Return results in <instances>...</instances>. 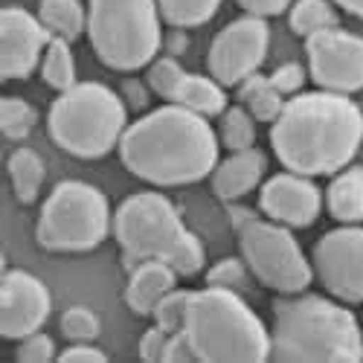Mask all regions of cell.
Listing matches in <instances>:
<instances>
[{
  "label": "cell",
  "instance_id": "6da1fadb",
  "mask_svg": "<svg viewBox=\"0 0 363 363\" xmlns=\"http://www.w3.org/2000/svg\"><path fill=\"white\" fill-rule=\"evenodd\" d=\"M218 145L221 140L206 116L166 102L125 128L119 160L145 184L189 186L216 172Z\"/></svg>",
  "mask_w": 363,
  "mask_h": 363
},
{
  "label": "cell",
  "instance_id": "7a4b0ae2",
  "mask_svg": "<svg viewBox=\"0 0 363 363\" xmlns=\"http://www.w3.org/2000/svg\"><path fill=\"white\" fill-rule=\"evenodd\" d=\"M363 143V111L343 94H296L270 123V145L288 172L320 177L346 169Z\"/></svg>",
  "mask_w": 363,
  "mask_h": 363
},
{
  "label": "cell",
  "instance_id": "3957f363",
  "mask_svg": "<svg viewBox=\"0 0 363 363\" xmlns=\"http://www.w3.org/2000/svg\"><path fill=\"white\" fill-rule=\"evenodd\" d=\"M270 360L354 363L363 360V325L343 302L320 294H282L274 302Z\"/></svg>",
  "mask_w": 363,
  "mask_h": 363
},
{
  "label": "cell",
  "instance_id": "277c9868",
  "mask_svg": "<svg viewBox=\"0 0 363 363\" xmlns=\"http://www.w3.org/2000/svg\"><path fill=\"white\" fill-rule=\"evenodd\" d=\"M113 235L123 250L125 267L160 259L180 277H198L206 253L201 238L184 224L177 206L163 192H134L113 213Z\"/></svg>",
  "mask_w": 363,
  "mask_h": 363
},
{
  "label": "cell",
  "instance_id": "5b68a950",
  "mask_svg": "<svg viewBox=\"0 0 363 363\" xmlns=\"http://www.w3.org/2000/svg\"><path fill=\"white\" fill-rule=\"evenodd\" d=\"M184 331L203 363L270 360V331L238 291L216 285L192 291Z\"/></svg>",
  "mask_w": 363,
  "mask_h": 363
},
{
  "label": "cell",
  "instance_id": "8992f818",
  "mask_svg": "<svg viewBox=\"0 0 363 363\" xmlns=\"http://www.w3.org/2000/svg\"><path fill=\"white\" fill-rule=\"evenodd\" d=\"M50 137L58 148L82 160H99L119 148L128 128L125 99L102 82H76L58 94L47 116Z\"/></svg>",
  "mask_w": 363,
  "mask_h": 363
},
{
  "label": "cell",
  "instance_id": "52a82bcc",
  "mask_svg": "<svg viewBox=\"0 0 363 363\" xmlns=\"http://www.w3.org/2000/svg\"><path fill=\"white\" fill-rule=\"evenodd\" d=\"M155 0H90L87 38L111 70H140L160 52L163 29Z\"/></svg>",
  "mask_w": 363,
  "mask_h": 363
},
{
  "label": "cell",
  "instance_id": "ba28073f",
  "mask_svg": "<svg viewBox=\"0 0 363 363\" xmlns=\"http://www.w3.org/2000/svg\"><path fill=\"white\" fill-rule=\"evenodd\" d=\"M113 233V216L105 192L84 180H62L38 213L35 238L50 253H87L96 250Z\"/></svg>",
  "mask_w": 363,
  "mask_h": 363
},
{
  "label": "cell",
  "instance_id": "9c48e42d",
  "mask_svg": "<svg viewBox=\"0 0 363 363\" xmlns=\"http://www.w3.org/2000/svg\"><path fill=\"white\" fill-rule=\"evenodd\" d=\"M241 259L247 262L250 274L277 294H299L314 279V267L302 253L291 227L270 218H256L247 209H230Z\"/></svg>",
  "mask_w": 363,
  "mask_h": 363
},
{
  "label": "cell",
  "instance_id": "30bf717a",
  "mask_svg": "<svg viewBox=\"0 0 363 363\" xmlns=\"http://www.w3.org/2000/svg\"><path fill=\"white\" fill-rule=\"evenodd\" d=\"M270 50V26L264 18L245 15L227 23L213 38L206 52V67L218 84L238 87L245 79L259 73Z\"/></svg>",
  "mask_w": 363,
  "mask_h": 363
},
{
  "label": "cell",
  "instance_id": "8fae6325",
  "mask_svg": "<svg viewBox=\"0 0 363 363\" xmlns=\"http://www.w3.org/2000/svg\"><path fill=\"white\" fill-rule=\"evenodd\" d=\"M311 267L320 285L346 306L363 302V227L343 224L328 230L311 253Z\"/></svg>",
  "mask_w": 363,
  "mask_h": 363
},
{
  "label": "cell",
  "instance_id": "7c38bea8",
  "mask_svg": "<svg viewBox=\"0 0 363 363\" xmlns=\"http://www.w3.org/2000/svg\"><path fill=\"white\" fill-rule=\"evenodd\" d=\"M308 73L328 94L352 96L363 90V38L335 26L306 38Z\"/></svg>",
  "mask_w": 363,
  "mask_h": 363
},
{
  "label": "cell",
  "instance_id": "4fadbf2b",
  "mask_svg": "<svg viewBox=\"0 0 363 363\" xmlns=\"http://www.w3.org/2000/svg\"><path fill=\"white\" fill-rule=\"evenodd\" d=\"M52 311L47 285L26 274V270H6L0 279V335L6 340H23L44 328Z\"/></svg>",
  "mask_w": 363,
  "mask_h": 363
},
{
  "label": "cell",
  "instance_id": "5bb4252c",
  "mask_svg": "<svg viewBox=\"0 0 363 363\" xmlns=\"http://www.w3.org/2000/svg\"><path fill=\"white\" fill-rule=\"evenodd\" d=\"M50 41L52 33L38 15H29L21 6H6L0 12V76L4 82L33 76Z\"/></svg>",
  "mask_w": 363,
  "mask_h": 363
},
{
  "label": "cell",
  "instance_id": "9a60e30c",
  "mask_svg": "<svg viewBox=\"0 0 363 363\" xmlns=\"http://www.w3.org/2000/svg\"><path fill=\"white\" fill-rule=\"evenodd\" d=\"M259 209L264 218L285 224L291 230H306L311 227L323 213V192L311 177L282 172L267 177L259 192Z\"/></svg>",
  "mask_w": 363,
  "mask_h": 363
},
{
  "label": "cell",
  "instance_id": "2e32d148",
  "mask_svg": "<svg viewBox=\"0 0 363 363\" xmlns=\"http://www.w3.org/2000/svg\"><path fill=\"white\" fill-rule=\"evenodd\" d=\"M264 172H267V157L256 145L247 151H230V157L221 160L213 172V192L227 203L241 201L262 184Z\"/></svg>",
  "mask_w": 363,
  "mask_h": 363
},
{
  "label": "cell",
  "instance_id": "e0dca14e",
  "mask_svg": "<svg viewBox=\"0 0 363 363\" xmlns=\"http://www.w3.org/2000/svg\"><path fill=\"white\" fill-rule=\"evenodd\" d=\"M177 279H180V274L169 262H160V259L140 262L137 267H131V277H128V285H125L128 308L140 317H151V311L157 308V302L169 291L177 288Z\"/></svg>",
  "mask_w": 363,
  "mask_h": 363
},
{
  "label": "cell",
  "instance_id": "ac0fdd59",
  "mask_svg": "<svg viewBox=\"0 0 363 363\" xmlns=\"http://www.w3.org/2000/svg\"><path fill=\"white\" fill-rule=\"evenodd\" d=\"M328 216L340 224H363V166L340 169L325 189Z\"/></svg>",
  "mask_w": 363,
  "mask_h": 363
},
{
  "label": "cell",
  "instance_id": "d6986e66",
  "mask_svg": "<svg viewBox=\"0 0 363 363\" xmlns=\"http://www.w3.org/2000/svg\"><path fill=\"white\" fill-rule=\"evenodd\" d=\"M172 105L189 108V111H195L206 119L221 116L230 108L224 84H218L213 76H201V73H186L184 79H180L174 96H172Z\"/></svg>",
  "mask_w": 363,
  "mask_h": 363
},
{
  "label": "cell",
  "instance_id": "ffe728a7",
  "mask_svg": "<svg viewBox=\"0 0 363 363\" xmlns=\"http://www.w3.org/2000/svg\"><path fill=\"white\" fill-rule=\"evenodd\" d=\"M238 102H241V108H247V113L256 123H277V116L282 113L288 99L274 87L270 76L253 73L250 79L238 84Z\"/></svg>",
  "mask_w": 363,
  "mask_h": 363
},
{
  "label": "cell",
  "instance_id": "44dd1931",
  "mask_svg": "<svg viewBox=\"0 0 363 363\" xmlns=\"http://www.w3.org/2000/svg\"><path fill=\"white\" fill-rule=\"evenodd\" d=\"M38 18L52 38H65L70 44L87 33V9L82 6V0H41Z\"/></svg>",
  "mask_w": 363,
  "mask_h": 363
},
{
  "label": "cell",
  "instance_id": "7402d4cb",
  "mask_svg": "<svg viewBox=\"0 0 363 363\" xmlns=\"http://www.w3.org/2000/svg\"><path fill=\"white\" fill-rule=\"evenodd\" d=\"M44 177H47L44 160L35 155L33 148H18V151H12V157H9V180H12L15 198H18L23 206H29V203L38 201L41 186H44Z\"/></svg>",
  "mask_w": 363,
  "mask_h": 363
},
{
  "label": "cell",
  "instance_id": "603a6c76",
  "mask_svg": "<svg viewBox=\"0 0 363 363\" xmlns=\"http://www.w3.org/2000/svg\"><path fill=\"white\" fill-rule=\"evenodd\" d=\"M288 21H291V29L302 38L340 26V15L331 0H296V4H291Z\"/></svg>",
  "mask_w": 363,
  "mask_h": 363
},
{
  "label": "cell",
  "instance_id": "cb8c5ba5",
  "mask_svg": "<svg viewBox=\"0 0 363 363\" xmlns=\"http://www.w3.org/2000/svg\"><path fill=\"white\" fill-rule=\"evenodd\" d=\"M41 76L58 94H65V90H70L76 84V62L70 52V41L52 38L47 44L44 58H41Z\"/></svg>",
  "mask_w": 363,
  "mask_h": 363
},
{
  "label": "cell",
  "instance_id": "d4e9b609",
  "mask_svg": "<svg viewBox=\"0 0 363 363\" xmlns=\"http://www.w3.org/2000/svg\"><path fill=\"white\" fill-rule=\"evenodd\" d=\"M160 18L177 29H192L213 21L221 9V0H155Z\"/></svg>",
  "mask_w": 363,
  "mask_h": 363
},
{
  "label": "cell",
  "instance_id": "484cf974",
  "mask_svg": "<svg viewBox=\"0 0 363 363\" xmlns=\"http://www.w3.org/2000/svg\"><path fill=\"white\" fill-rule=\"evenodd\" d=\"M218 140L227 151H247L256 145V119L247 113V108L233 105L221 113Z\"/></svg>",
  "mask_w": 363,
  "mask_h": 363
},
{
  "label": "cell",
  "instance_id": "4316f807",
  "mask_svg": "<svg viewBox=\"0 0 363 363\" xmlns=\"http://www.w3.org/2000/svg\"><path fill=\"white\" fill-rule=\"evenodd\" d=\"M38 123V111L21 96H4L0 99V128L6 140H26Z\"/></svg>",
  "mask_w": 363,
  "mask_h": 363
},
{
  "label": "cell",
  "instance_id": "83f0119b",
  "mask_svg": "<svg viewBox=\"0 0 363 363\" xmlns=\"http://www.w3.org/2000/svg\"><path fill=\"white\" fill-rule=\"evenodd\" d=\"M102 331V323L99 317L84 308V306H73L62 314V335L73 343H94Z\"/></svg>",
  "mask_w": 363,
  "mask_h": 363
},
{
  "label": "cell",
  "instance_id": "f1b7e54d",
  "mask_svg": "<svg viewBox=\"0 0 363 363\" xmlns=\"http://www.w3.org/2000/svg\"><path fill=\"white\" fill-rule=\"evenodd\" d=\"M206 285L230 288V291L245 294L247 285H250V267H247L245 259H221L206 270Z\"/></svg>",
  "mask_w": 363,
  "mask_h": 363
},
{
  "label": "cell",
  "instance_id": "f546056e",
  "mask_svg": "<svg viewBox=\"0 0 363 363\" xmlns=\"http://www.w3.org/2000/svg\"><path fill=\"white\" fill-rule=\"evenodd\" d=\"M189 294H192V291H177V288L169 291V294L157 302V308L151 311V317H155V325H160L163 331H169V335H174V331L184 328Z\"/></svg>",
  "mask_w": 363,
  "mask_h": 363
},
{
  "label": "cell",
  "instance_id": "4dcf8cb0",
  "mask_svg": "<svg viewBox=\"0 0 363 363\" xmlns=\"http://www.w3.org/2000/svg\"><path fill=\"white\" fill-rule=\"evenodd\" d=\"M186 76V70L180 67L174 58H155V62L148 65V87L155 90V94L160 96V99H166V102H172V96H174V90H177V84H180V79Z\"/></svg>",
  "mask_w": 363,
  "mask_h": 363
},
{
  "label": "cell",
  "instance_id": "1f68e13d",
  "mask_svg": "<svg viewBox=\"0 0 363 363\" xmlns=\"http://www.w3.org/2000/svg\"><path fill=\"white\" fill-rule=\"evenodd\" d=\"M52 357H58V352H55L52 337L44 335V331H35V335L18 340V349H15L18 363H50Z\"/></svg>",
  "mask_w": 363,
  "mask_h": 363
},
{
  "label": "cell",
  "instance_id": "d6a6232c",
  "mask_svg": "<svg viewBox=\"0 0 363 363\" xmlns=\"http://www.w3.org/2000/svg\"><path fill=\"white\" fill-rule=\"evenodd\" d=\"M306 79H308L306 67L296 65V62L279 65L274 73H270V82H274V87L279 90V94H282L285 99H288V96H296L299 90H302V84H306Z\"/></svg>",
  "mask_w": 363,
  "mask_h": 363
},
{
  "label": "cell",
  "instance_id": "836d02e7",
  "mask_svg": "<svg viewBox=\"0 0 363 363\" xmlns=\"http://www.w3.org/2000/svg\"><path fill=\"white\" fill-rule=\"evenodd\" d=\"M169 331H163L160 325H151L145 335L140 337V357L143 360H148V363H157V360H163V354H166V346H169Z\"/></svg>",
  "mask_w": 363,
  "mask_h": 363
},
{
  "label": "cell",
  "instance_id": "e575fe53",
  "mask_svg": "<svg viewBox=\"0 0 363 363\" xmlns=\"http://www.w3.org/2000/svg\"><path fill=\"white\" fill-rule=\"evenodd\" d=\"M198 354H195V346L189 343L186 331L180 328L169 337V346H166V354H163V363H195Z\"/></svg>",
  "mask_w": 363,
  "mask_h": 363
},
{
  "label": "cell",
  "instance_id": "d590c367",
  "mask_svg": "<svg viewBox=\"0 0 363 363\" xmlns=\"http://www.w3.org/2000/svg\"><path fill=\"white\" fill-rule=\"evenodd\" d=\"M58 360L62 363H105L108 354L96 349L94 343H73L65 352H58Z\"/></svg>",
  "mask_w": 363,
  "mask_h": 363
},
{
  "label": "cell",
  "instance_id": "8d00e7d4",
  "mask_svg": "<svg viewBox=\"0 0 363 363\" xmlns=\"http://www.w3.org/2000/svg\"><path fill=\"white\" fill-rule=\"evenodd\" d=\"M235 4L245 9L247 15H256V18H274V15H282L285 9H291L294 0H235Z\"/></svg>",
  "mask_w": 363,
  "mask_h": 363
},
{
  "label": "cell",
  "instance_id": "74e56055",
  "mask_svg": "<svg viewBox=\"0 0 363 363\" xmlns=\"http://www.w3.org/2000/svg\"><path fill=\"white\" fill-rule=\"evenodd\" d=\"M335 4L340 9H346L349 15H354V18H363V0H335Z\"/></svg>",
  "mask_w": 363,
  "mask_h": 363
},
{
  "label": "cell",
  "instance_id": "f35d334b",
  "mask_svg": "<svg viewBox=\"0 0 363 363\" xmlns=\"http://www.w3.org/2000/svg\"><path fill=\"white\" fill-rule=\"evenodd\" d=\"M125 84H128V90H131L134 102H137V105H145V94H143V90H137V82H125Z\"/></svg>",
  "mask_w": 363,
  "mask_h": 363
},
{
  "label": "cell",
  "instance_id": "ab89813d",
  "mask_svg": "<svg viewBox=\"0 0 363 363\" xmlns=\"http://www.w3.org/2000/svg\"><path fill=\"white\" fill-rule=\"evenodd\" d=\"M360 325H363V323H360Z\"/></svg>",
  "mask_w": 363,
  "mask_h": 363
}]
</instances>
